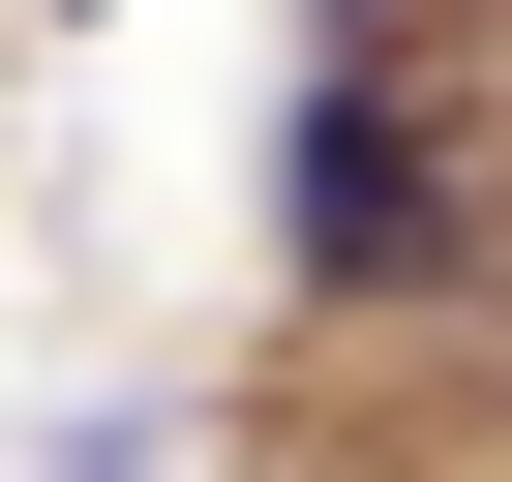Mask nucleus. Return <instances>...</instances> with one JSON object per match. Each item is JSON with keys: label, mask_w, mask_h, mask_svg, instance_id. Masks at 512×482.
Listing matches in <instances>:
<instances>
[{"label": "nucleus", "mask_w": 512, "mask_h": 482, "mask_svg": "<svg viewBox=\"0 0 512 482\" xmlns=\"http://www.w3.org/2000/svg\"><path fill=\"white\" fill-rule=\"evenodd\" d=\"M452 272H482V181H452L422 61L332 31V61H302V302H452Z\"/></svg>", "instance_id": "1"}]
</instances>
